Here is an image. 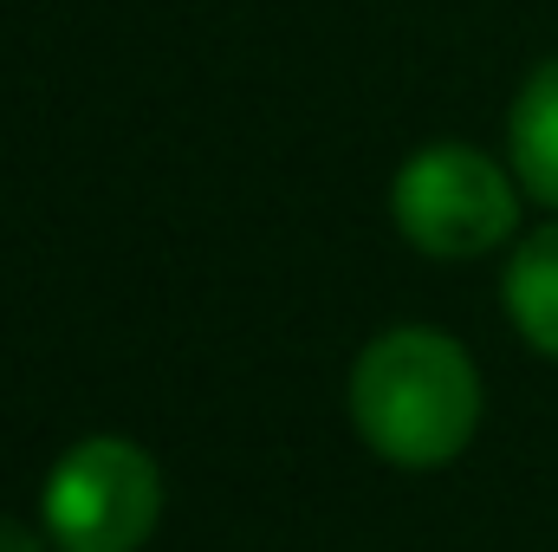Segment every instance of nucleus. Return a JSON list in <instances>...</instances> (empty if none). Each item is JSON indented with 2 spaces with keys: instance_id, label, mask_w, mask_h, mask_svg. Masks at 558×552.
I'll use <instances>...</instances> for the list:
<instances>
[{
  "instance_id": "obj_4",
  "label": "nucleus",
  "mask_w": 558,
  "mask_h": 552,
  "mask_svg": "<svg viewBox=\"0 0 558 552\" xmlns=\"http://www.w3.org/2000/svg\"><path fill=\"white\" fill-rule=\"evenodd\" d=\"M507 312L526 345L558 358V221L520 241V254L507 267Z\"/></svg>"
},
{
  "instance_id": "obj_1",
  "label": "nucleus",
  "mask_w": 558,
  "mask_h": 552,
  "mask_svg": "<svg viewBox=\"0 0 558 552\" xmlns=\"http://www.w3.org/2000/svg\"><path fill=\"white\" fill-rule=\"evenodd\" d=\"M351 416L364 442L397 468H441L474 442L481 377L468 351L441 332H384L351 371Z\"/></svg>"
},
{
  "instance_id": "obj_2",
  "label": "nucleus",
  "mask_w": 558,
  "mask_h": 552,
  "mask_svg": "<svg viewBox=\"0 0 558 552\" xmlns=\"http://www.w3.org/2000/svg\"><path fill=\"white\" fill-rule=\"evenodd\" d=\"M162 514V475L124 435L78 442L46 481V533L59 552H137Z\"/></svg>"
},
{
  "instance_id": "obj_3",
  "label": "nucleus",
  "mask_w": 558,
  "mask_h": 552,
  "mask_svg": "<svg viewBox=\"0 0 558 552\" xmlns=\"http://www.w3.org/2000/svg\"><path fill=\"white\" fill-rule=\"evenodd\" d=\"M397 228L435 261H474L513 235V182L468 143H428L397 176Z\"/></svg>"
},
{
  "instance_id": "obj_6",
  "label": "nucleus",
  "mask_w": 558,
  "mask_h": 552,
  "mask_svg": "<svg viewBox=\"0 0 558 552\" xmlns=\"http://www.w3.org/2000/svg\"><path fill=\"white\" fill-rule=\"evenodd\" d=\"M0 552H46V547H39V533H33V527H20V520H7V514H0Z\"/></svg>"
},
{
  "instance_id": "obj_5",
  "label": "nucleus",
  "mask_w": 558,
  "mask_h": 552,
  "mask_svg": "<svg viewBox=\"0 0 558 552\" xmlns=\"http://www.w3.org/2000/svg\"><path fill=\"white\" fill-rule=\"evenodd\" d=\"M513 169L539 202L558 208V59H546L526 79L513 105Z\"/></svg>"
}]
</instances>
